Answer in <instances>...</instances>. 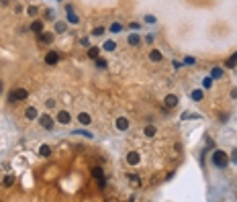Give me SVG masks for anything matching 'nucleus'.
Wrapping results in <instances>:
<instances>
[{"instance_id": "obj_14", "label": "nucleus", "mask_w": 237, "mask_h": 202, "mask_svg": "<svg viewBox=\"0 0 237 202\" xmlns=\"http://www.w3.org/2000/svg\"><path fill=\"white\" fill-rule=\"evenodd\" d=\"M39 153H41V157H49V155H51V147H49V145H43L41 149H39Z\"/></svg>"}, {"instance_id": "obj_23", "label": "nucleus", "mask_w": 237, "mask_h": 202, "mask_svg": "<svg viewBox=\"0 0 237 202\" xmlns=\"http://www.w3.org/2000/svg\"><path fill=\"white\" fill-rule=\"evenodd\" d=\"M114 47H117L114 41H106V43H104V49H106V51H114Z\"/></svg>"}, {"instance_id": "obj_6", "label": "nucleus", "mask_w": 237, "mask_h": 202, "mask_svg": "<svg viewBox=\"0 0 237 202\" xmlns=\"http://www.w3.org/2000/svg\"><path fill=\"white\" fill-rule=\"evenodd\" d=\"M117 129H119V131H127V129H129V121H127L125 116H119V119H117Z\"/></svg>"}, {"instance_id": "obj_17", "label": "nucleus", "mask_w": 237, "mask_h": 202, "mask_svg": "<svg viewBox=\"0 0 237 202\" xmlns=\"http://www.w3.org/2000/svg\"><path fill=\"white\" fill-rule=\"evenodd\" d=\"M41 41H43V43H51V41H53V35L51 33H41Z\"/></svg>"}, {"instance_id": "obj_3", "label": "nucleus", "mask_w": 237, "mask_h": 202, "mask_svg": "<svg viewBox=\"0 0 237 202\" xmlns=\"http://www.w3.org/2000/svg\"><path fill=\"white\" fill-rule=\"evenodd\" d=\"M39 124H41L43 129H47V131H51V129H53V119H51L49 114H41V116H39Z\"/></svg>"}, {"instance_id": "obj_21", "label": "nucleus", "mask_w": 237, "mask_h": 202, "mask_svg": "<svg viewBox=\"0 0 237 202\" xmlns=\"http://www.w3.org/2000/svg\"><path fill=\"white\" fill-rule=\"evenodd\" d=\"M121 31H123V25H119V22H114L111 27V33H121Z\"/></svg>"}, {"instance_id": "obj_13", "label": "nucleus", "mask_w": 237, "mask_h": 202, "mask_svg": "<svg viewBox=\"0 0 237 202\" xmlns=\"http://www.w3.org/2000/svg\"><path fill=\"white\" fill-rule=\"evenodd\" d=\"M98 53H100V49H98V47H90V49H88V57H90V59H96V57H98Z\"/></svg>"}, {"instance_id": "obj_29", "label": "nucleus", "mask_w": 237, "mask_h": 202, "mask_svg": "<svg viewBox=\"0 0 237 202\" xmlns=\"http://www.w3.org/2000/svg\"><path fill=\"white\" fill-rule=\"evenodd\" d=\"M29 14H31V16H37V6H29Z\"/></svg>"}, {"instance_id": "obj_12", "label": "nucleus", "mask_w": 237, "mask_h": 202, "mask_svg": "<svg viewBox=\"0 0 237 202\" xmlns=\"http://www.w3.org/2000/svg\"><path fill=\"white\" fill-rule=\"evenodd\" d=\"M68 22H72V25H78L80 22V19L74 14V10H68Z\"/></svg>"}, {"instance_id": "obj_30", "label": "nucleus", "mask_w": 237, "mask_h": 202, "mask_svg": "<svg viewBox=\"0 0 237 202\" xmlns=\"http://www.w3.org/2000/svg\"><path fill=\"white\" fill-rule=\"evenodd\" d=\"M92 33H94V35H102V33H104V27H96Z\"/></svg>"}, {"instance_id": "obj_10", "label": "nucleus", "mask_w": 237, "mask_h": 202, "mask_svg": "<svg viewBox=\"0 0 237 202\" xmlns=\"http://www.w3.org/2000/svg\"><path fill=\"white\" fill-rule=\"evenodd\" d=\"M176 104H178V98H176V96H172V94L166 96V106H168V108H174Z\"/></svg>"}, {"instance_id": "obj_19", "label": "nucleus", "mask_w": 237, "mask_h": 202, "mask_svg": "<svg viewBox=\"0 0 237 202\" xmlns=\"http://www.w3.org/2000/svg\"><path fill=\"white\" fill-rule=\"evenodd\" d=\"M203 90H194V92H192V100H203Z\"/></svg>"}, {"instance_id": "obj_33", "label": "nucleus", "mask_w": 237, "mask_h": 202, "mask_svg": "<svg viewBox=\"0 0 237 202\" xmlns=\"http://www.w3.org/2000/svg\"><path fill=\"white\" fill-rule=\"evenodd\" d=\"M231 96H233V98H237V88L233 90V92H231Z\"/></svg>"}, {"instance_id": "obj_20", "label": "nucleus", "mask_w": 237, "mask_h": 202, "mask_svg": "<svg viewBox=\"0 0 237 202\" xmlns=\"http://www.w3.org/2000/svg\"><path fill=\"white\" fill-rule=\"evenodd\" d=\"M139 35H129V45H139Z\"/></svg>"}, {"instance_id": "obj_32", "label": "nucleus", "mask_w": 237, "mask_h": 202, "mask_svg": "<svg viewBox=\"0 0 237 202\" xmlns=\"http://www.w3.org/2000/svg\"><path fill=\"white\" fill-rule=\"evenodd\" d=\"M211 84H213V78H206V80H204V86H206V88H209Z\"/></svg>"}, {"instance_id": "obj_11", "label": "nucleus", "mask_w": 237, "mask_h": 202, "mask_svg": "<svg viewBox=\"0 0 237 202\" xmlns=\"http://www.w3.org/2000/svg\"><path fill=\"white\" fill-rule=\"evenodd\" d=\"M25 116H27L29 121L37 119V108H33V106H31V108H27V110H25Z\"/></svg>"}, {"instance_id": "obj_25", "label": "nucleus", "mask_w": 237, "mask_h": 202, "mask_svg": "<svg viewBox=\"0 0 237 202\" xmlns=\"http://www.w3.org/2000/svg\"><path fill=\"white\" fill-rule=\"evenodd\" d=\"M55 31H57V33H64V31H66V22H57Z\"/></svg>"}, {"instance_id": "obj_5", "label": "nucleus", "mask_w": 237, "mask_h": 202, "mask_svg": "<svg viewBox=\"0 0 237 202\" xmlns=\"http://www.w3.org/2000/svg\"><path fill=\"white\" fill-rule=\"evenodd\" d=\"M57 61H59V55H57L55 51H49L45 55V63H49V66H55Z\"/></svg>"}, {"instance_id": "obj_18", "label": "nucleus", "mask_w": 237, "mask_h": 202, "mask_svg": "<svg viewBox=\"0 0 237 202\" xmlns=\"http://www.w3.org/2000/svg\"><path fill=\"white\" fill-rule=\"evenodd\" d=\"M225 66H227V67H235V66H237V53H235L233 57H229V59H227Z\"/></svg>"}, {"instance_id": "obj_28", "label": "nucleus", "mask_w": 237, "mask_h": 202, "mask_svg": "<svg viewBox=\"0 0 237 202\" xmlns=\"http://www.w3.org/2000/svg\"><path fill=\"white\" fill-rule=\"evenodd\" d=\"M221 76H223V72H221L219 67H215L213 69V78H221Z\"/></svg>"}, {"instance_id": "obj_4", "label": "nucleus", "mask_w": 237, "mask_h": 202, "mask_svg": "<svg viewBox=\"0 0 237 202\" xmlns=\"http://www.w3.org/2000/svg\"><path fill=\"white\" fill-rule=\"evenodd\" d=\"M57 123H59V124H70V123H72L70 112L68 110H59V112H57Z\"/></svg>"}, {"instance_id": "obj_35", "label": "nucleus", "mask_w": 237, "mask_h": 202, "mask_svg": "<svg viewBox=\"0 0 237 202\" xmlns=\"http://www.w3.org/2000/svg\"><path fill=\"white\" fill-rule=\"evenodd\" d=\"M0 92H2V82H0Z\"/></svg>"}, {"instance_id": "obj_27", "label": "nucleus", "mask_w": 237, "mask_h": 202, "mask_svg": "<svg viewBox=\"0 0 237 202\" xmlns=\"http://www.w3.org/2000/svg\"><path fill=\"white\" fill-rule=\"evenodd\" d=\"M12 182H14V178H12V176H6V180H4V186L8 188V186H12Z\"/></svg>"}, {"instance_id": "obj_26", "label": "nucleus", "mask_w": 237, "mask_h": 202, "mask_svg": "<svg viewBox=\"0 0 237 202\" xmlns=\"http://www.w3.org/2000/svg\"><path fill=\"white\" fill-rule=\"evenodd\" d=\"M96 66H98V67H106V59H102V57H96Z\"/></svg>"}, {"instance_id": "obj_34", "label": "nucleus", "mask_w": 237, "mask_h": 202, "mask_svg": "<svg viewBox=\"0 0 237 202\" xmlns=\"http://www.w3.org/2000/svg\"><path fill=\"white\" fill-rule=\"evenodd\" d=\"M0 2H2V4H8V2H10V0H0Z\"/></svg>"}, {"instance_id": "obj_15", "label": "nucleus", "mask_w": 237, "mask_h": 202, "mask_svg": "<svg viewBox=\"0 0 237 202\" xmlns=\"http://www.w3.org/2000/svg\"><path fill=\"white\" fill-rule=\"evenodd\" d=\"M149 57H151L153 61H161V53H159L158 49H151V53H149Z\"/></svg>"}, {"instance_id": "obj_22", "label": "nucleus", "mask_w": 237, "mask_h": 202, "mask_svg": "<svg viewBox=\"0 0 237 202\" xmlns=\"http://www.w3.org/2000/svg\"><path fill=\"white\" fill-rule=\"evenodd\" d=\"M145 135H147V137H153V135H156V127H151V124L145 127Z\"/></svg>"}, {"instance_id": "obj_31", "label": "nucleus", "mask_w": 237, "mask_h": 202, "mask_svg": "<svg viewBox=\"0 0 237 202\" xmlns=\"http://www.w3.org/2000/svg\"><path fill=\"white\" fill-rule=\"evenodd\" d=\"M184 63H186V66H192V63H194V59H192V57H186V59H184Z\"/></svg>"}, {"instance_id": "obj_9", "label": "nucleus", "mask_w": 237, "mask_h": 202, "mask_svg": "<svg viewBox=\"0 0 237 202\" xmlns=\"http://www.w3.org/2000/svg\"><path fill=\"white\" fill-rule=\"evenodd\" d=\"M31 31H35V33H43V22L41 21H33V25H31Z\"/></svg>"}, {"instance_id": "obj_1", "label": "nucleus", "mask_w": 237, "mask_h": 202, "mask_svg": "<svg viewBox=\"0 0 237 202\" xmlns=\"http://www.w3.org/2000/svg\"><path fill=\"white\" fill-rule=\"evenodd\" d=\"M213 163L217 168H227V163H229V157H227L225 151H215L213 153Z\"/></svg>"}, {"instance_id": "obj_7", "label": "nucleus", "mask_w": 237, "mask_h": 202, "mask_svg": "<svg viewBox=\"0 0 237 202\" xmlns=\"http://www.w3.org/2000/svg\"><path fill=\"white\" fill-rule=\"evenodd\" d=\"M92 176L98 180V184H100V186H104V174H102L100 168H94V169H92Z\"/></svg>"}, {"instance_id": "obj_24", "label": "nucleus", "mask_w": 237, "mask_h": 202, "mask_svg": "<svg viewBox=\"0 0 237 202\" xmlns=\"http://www.w3.org/2000/svg\"><path fill=\"white\" fill-rule=\"evenodd\" d=\"M129 178H131V180H129V182H131V186H139V184H141V180L137 178V176H129Z\"/></svg>"}, {"instance_id": "obj_2", "label": "nucleus", "mask_w": 237, "mask_h": 202, "mask_svg": "<svg viewBox=\"0 0 237 202\" xmlns=\"http://www.w3.org/2000/svg\"><path fill=\"white\" fill-rule=\"evenodd\" d=\"M29 96V92L25 88H16V90H12L10 92V102H14V100H25Z\"/></svg>"}, {"instance_id": "obj_8", "label": "nucleus", "mask_w": 237, "mask_h": 202, "mask_svg": "<svg viewBox=\"0 0 237 202\" xmlns=\"http://www.w3.org/2000/svg\"><path fill=\"white\" fill-rule=\"evenodd\" d=\"M127 163H129V165H135V163H139V153L131 151V153L127 155Z\"/></svg>"}, {"instance_id": "obj_16", "label": "nucleus", "mask_w": 237, "mask_h": 202, "mask_svg": "<svg viewBox=\"0 0 237 202\" xmlns=\"http://www.w3.org/2000/svg\"><path fill=\"white\" fill-rule=\"evenodd\" d=\"M80 123L82 124H90V114H88V112H82V114H80Z\"/></svg>"}]
</instances>
